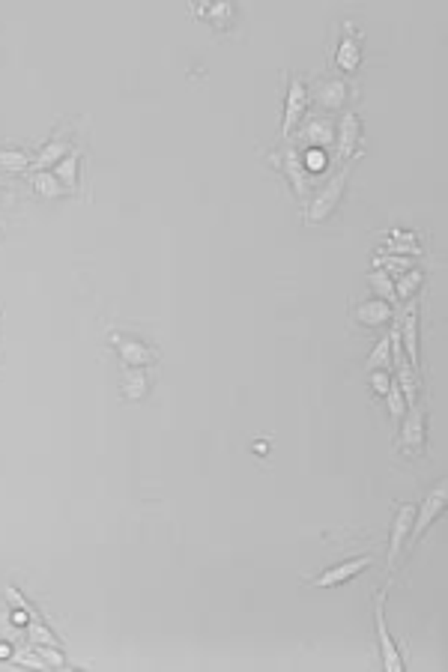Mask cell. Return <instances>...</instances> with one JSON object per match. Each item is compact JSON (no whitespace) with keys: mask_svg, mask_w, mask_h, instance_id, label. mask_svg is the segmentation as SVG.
<instances>
[{"mask_svg":"<svg viewBox=\"0 0 448 672\" xmlns=\"http://www.w3.org/2000/svg\"><path fill=\"white\" fill-rule=\"evenodd\" d=\"M305 108H308V90H305L302 78H293L290 81V93H287V108H284V126H281L284 135H290L293 128L299 126Z\"/></svg>","mask_w":448,"mask_h":672,"instance_id":"obj_7","label":"cell"},{"mask_svg":"<svg viewBox=\"0 0 448 672\" xmlns=\"http://www.w3.org/2000/svg\"><path fill=\"white\" fill-rule=\"evenodd\" d=\"M389 361H392V347H389V338H383L374 350H370V356H368L365 365H368V370H383Z\"/></svg>","mask_w":448,"mask_h":672,"instance_id":"obj_24","label":"cell"},{"mask_svg":"<svg viewBox=\"0 0 448 672\" xmlns=\"http://www.w3.org/2000/svg\"><path fill=\"white\" fill-rule=\"evenodd\" d=\"M27 631H30V640H33V645H57V640H54V636H51V631H48V627H42L39 622H33V625L27 627Z\"/></svg>","mask_w":448,"mask_h":672,"instance_id":"obj_27","label":"cell"},{"mask_svg":"<svg viewBox=\"0 0 448 672\" xmlns=\"http://www.w3.org/2000/svg\"><path fill=\"white\" fill-rule=\"evenodd\" d=\"M12 622H15V625H27V622H30V609H21V607H19V609L12 613Z\"/></svg>","mask_w":448,"mask_h":672,"instance_id":"obj_32","label":"cell"},{"mask_svg":"<svg viewBox=\"0 0 448 672\" xmlns=\"http://www.w3.org/2000/svg\"><path fill=\"white\" fill-rule=\"evenodd\" d=\"M374 622H377V640H380V651H383V667L389 672H401L403 669V658L394 645L389 627H385V616H383V594L377 598V613H374Z\"/></svg>","mask_w":448,"mask_h":672,"instance_id":"obj_5","label":"cell"},{"mask_svg":"<svg viewBox=\"0 0 448 672\" xmlns=\"http://www.w3.org/2000/svg\"><path fill=\"white\" fill-rule=\"evenodd\" d=\"M383 398H385V403H389L392 418H394V421H401V418H403V412H407V398H403L401 385H398V383H392V385H389V392H385Z\"/></svg>","mask_w":448,"mask_h":672,"instance_id":"obj_23","label":"cell"},{"mask_svg":"<svg viewBox=\"0 0 448 672\" xmlns=\"http://www.w3.org/2000/svg\"><path fill=\"white\" fill-rule=\"evenodd\" d=\"M344 99H347V84L344 81H323L320 87H317V105L332 111V108H341Z\"/></svg>","mask_w":448,"mask_h":672,"instance_id":"obj_12","label":"cell"},{"mask_svg":"<svg viewBox=\"0 0 448 672\" xmlns=\"http://www.w3.org/2000/svg\"><path fill=\"white\" fill-rule=\"evenodd\" d=\"M12 658L19 660V663H30V667H45V660L36 658L33 651H12Z\"/></svg>","mask_w":448,"mask_h":672,"instance_id":"obj_31","label":"cell"},{"mask_svg":"<svg viewBox=\"0 0 448 672\" xmlns=\"http://www.w3.org/2000/svg\"><path fill=\"white\" fill-rule=\"evenodd\" d=\"M412 517H416V505H401L398 514L392 520V535H389V571L398 565V559L403 553V544L410 538V529H412Z\"/></svg>","mask_w":448,"mask_h":672,"instance_id":"obj_3","label":"cell"},{"mask_svg":"<svg viewBox=\"0 0 448 672\" xmlns=\"http://www.w3.org/2000/svg\"><path fill=\"white\" fill-rule=\"evenodd\" d=\"M335 60H338V66L344 69V72H352V69H359V63H361L359 42H356V36L350 33V27H347V33H344V39H341V45H338V54H335Z\"/></svg>","mask_w":448,"mask_h":672,"instance_id":"obj_13","label":"cell"},{"mask_svg":"<svg viewBox=\"0 0 448 672\" xmlns=\"http://www.w3.org/2000/svg\"><path fill=\"white\" fill-rule=\"evenodd\" d=\"M356 320L365 326H383L392 320V305L383 302V299H368L356 308Z\"/></svg>","mask_w":448,"mask_h":672,"instance_id":"obj_10","label":"cell"},{"mask_svg":"<svg viewBox=\"0 0 448 672\" xmlns=\"http://www.w3.org/2000/svg\"><path fill=\"white\" fill-rule=\"evenodd\" d=\"M6 594H10V598H12V604H15V607H21V609H27V601H24V598H21V594H19V589H12V585H10V589H6Z\"/></svg>","mask_w":448,"mask_h":672,"instance_id":"obj_33","label":"cell"},{"mask_svg":"<svg viewBox=\"0 0 448 672\" xmlns=\"http://www.w3.org/2000/svg\"><path fill=\"white\" fill-rule=\"evenodd\" d=\"M401 448L403 451H418L425 448V410L416 403H410L403 412V427H401Z\"/></svg>","mask_w":448,"mask_h":672,"instance_id":"obj_4","label":"cell"},{"mask_svg":"<svg viewBox=\"0 0 448 672\" xmlns=\"http://www.w3.org/2000/svg\"><path fill=\"white\" fill-rule=\"evenodd\" d=\"M284 168H287L284 174L290 177V183H293V188H296V194H305V177H308V170L302 165V156H299L296 150H287V165H284Z\"/></svg>","mask_w":448,"mask_h":672,"instance_id":"obj_17","label":"cell"},{"mask_svg":"<svg viewBox=\"0 0 448 672\" xmlns=\"http://www.w3.org/2000/svg\"><path fill=\"white\" fill-rule=\"evenodd\" d=\"M344 186H347V170H338L329 183H326L320 192L314 194V201H311V206H308V221L311 224H317V221H323L326 215H329L335 206H338V201H341V194H344Z\"/></svg>","mask_w":448,"mask_h":672,"instance_id":"obj_2","label":"cell"},{"mask_svg":"<svg viewBox=\"0 0 448 672\" xmlns=\"http://www.w3.org/2000/svg\"><path fill=\"white\" fill-rule=\"evenodd\" d=\"M445 496H448V484H445V481H439V484L427 493L425 502L416 508V517H412V529H410V541H412V544H416V541L430 529V523H434L436 517L443 514Z\"/></svg>","mask_w":448,"mask_h":672,"instance_id":"obj_1","label":"cell"},{"mask_svg":"<svg viewBox=\"0 0 448 672\" xmlns=\"http://www.w3.org/2000/svg\"><path fill=\"white\" fill-rule=\"evenodd\" d=\"M421 281H425V275H421V269H410V272H403V278L394 284V296L398 299H407V296H412L418 287H421Z\"/></svg>","mask_w":448,"mask_h":672,"instance_id":"obj_21","label":"cell"},{"mask_svg":"<svg viewBox=\"0 0 448 672\" xmlns=\"http://www.w3.org/2000/svg\"><path fill=\"white\" fill-rule=\"evenodd\" d=\"M370 565H374V559H370V556L347 559V562H341V565L329 568V571H323V574L314 580V585H320V589H329V585H341V583H347L350 576H359V574L365 571V568H370Z\"/></svg>","mask_w":448,"mask_h":672,"instance_id":"obj_6","label":"cell"},{"mask_svg":"<svg viewBox=\"0 0 448 672\" xmlns=\"http://www.w3.org/2000/svg\"><path fill=\"white\" fill-rule=\"evenodd\" d=\"M392 385V377L385 374V370H370V389H374L377 394H385Z\"/></svg>","mask_w":448,"mask_h":672,"instance_id":"obj_29","label":"cell"},{"mask_svg":"<svg viewBox=\"0 0 448 672\" xmlns=\"http://www.w3.org/2000/svg\"><path fill=\"white\" fill-rule=\"evenodd\" d=\"M111 344L117 347V352L123 356L126 365H132V368H144V365H150V361H153V350H150V347H144V344H141V341H135V338H123V335H114V338H111Z\"/></svg>","mask_w":448,"mask_h":672,"instance_id":"obj_9","label":"cell"},{"mask_svg":"<svg viewBox=\"0 0 448 672\" xmlns=\"http://www.w3.org/2000/svg\"><path fill=\"white\" fill-rule=\"evenodd\" d=\"M368 281H370V287H374V293H377V299H383V302H394V284H392V278L385 275L383 269H377V272H370L368 275Z\"/></svg>","mask_w":448,"mask_h":672,"instance_id":"obj_19","label":"cell"},{"mask_svg":"<svg viewBox=\"0 0 448 672\" xmlns=\"http://www.w3.org/2000/svg\"><path fill=\"white\" fill-rule=\"evenodd\" d=\"M123 392H126V398H132V401L146 394V377H144L141 368H128L123 374Z\"/></svg>","mask_w":448,"mask_h":672,"instance_id":"obj_18","label":"cell"},{"mask_svg":"<svg viewBox=\"0 0 448 672\" xmlns=\"http://www.w3.org/2000/svg\"><path fill=\"white\" fill-rule=\"evenodd\" d=\"M326 161H329V159H326V150H317V146H311V150L302 156V165H305L308 174H320V170L326 168Z\"/></svg>","mask_w":448,"mask_h":672,"instance_id":"obj_26","label":"cell"},{"mask_svg":"<svg viewBox=\"0 0 448 672\" xmlns=\"http://www.w3.org/2000/svg\"><path fill=\"white\" fill-rule=\"evenodd\" d=\"M24 165H27V153H21V150H0V168L21 170Z\"/></svg>","mask_w":448,"mask_h":672,"instance_id":"obj_25","label":"cell"},{"mask_svg":"<svg viewBox=\"0 0 448 672\" xmlns=\"http://www.w3.org/2000/svg\"><path fill=\"white\" fill-rule=\"evenodd\" d=\"M359 146V117L356 114H344L341 120V132H338V156L350 159Z\"/></svg>","mask_w":448,"mask_h":672,"instance_id":"obj_11","label":"cell"},{"mask_svg":"<svg viewBox=\"0 0 448 672\" xmlns=\"http://www.w3.org/2000/svg\"><path fill=\"white\" fill-rule=\"evenodd\" d=\"M33 188H36L42 197H60V179L51 174V170H36V177H33Z\"/></svg>","mask_w":448,"mask_h":672,"instance_id":"obj_20","label":"cell"},{"mask_svg":"<svg viewBox=\"0 0 448 672\" xmlns=\"http://www.w3.org/2000/svg\"><path fill=\"white\" fill-rule=\"evenodd\" d=\"M398 385H401L403 398H407V407L418 401V377H416V368L407 365V361L398 365Z\"/></svg>","mask_w":448,"mask_h":672,"instance_id":"obj_16","label":"cell"},{"mask_svg":"<svg viewBox=\"0 0 448 672\" xmlns=\"http://www.w3.org/2000/svg\"><path fill=\"white\" fill-rule=\"evenodd\" d=\"M383 263H389L392 269H401V272L412 269V260H410V257H401V254H383L380 260H377V266H383Z\"/></svg>","mask_w":448,"mask_h":672,"instance_id":"obj_28","label":"cell"},{"mask_svg":"<svg viewBox=\"0 0 448 672\" xmlns=\"http://www.w3.org/2000/svg\"><path fill=\"white\" fill-rule=\"evenodd\" d=\"M6 658H12V649H10V642H0V660H6Z\"/></svg>","mask_w":448,"mask_h":672,"instance_id":"obj_34","label":"cell"},{"mask_svg":"<svg viewBox=\"0 0 448 672\" xmlns=\"http://www.w3.org/2000/svg\"><path fill=\"white\" fill-rule=\"evenodd\" d=\"M42 654V660L51 663V667H63V654L57 651V645H42V649H36Z\"/></svg>","mask_w":448,"mask_h":672,"instance_id":"obj_30","label":"cell"},{"mask_svg":"<svg viewBox=\"0 0 448 672\" xmlns=\"http://www.w3.org/2000/svg\"><path fill=\"white\" fill-rule=\"evenodd\" d=\"M299 137H302L305 144L317 146V150H326V146L335 144V123L326 117H311L302 123V128H299Z\"/></svg>","mask_w":448,"mask_h":672,"instance_id":"obj_8","label":"cell"},{"mask_svg":"<svg viewBox=\"0 0 448 672\" xmlns=\"http://www.w3.org/2000/svg\"><path fill=\"white\" fill-rule=\"evenodd\" d=\"M63 156H69V141H66V135H57L54 141H51V144L45 146V150L39 153L36 168H39V170H45L48 165H57V161L63 159Z\"/></svg>","mask_w":448,"mask_h":672,"instance_id":"obj_15","label":"cell"},{"mask_svg":"<svg viewBox=\"0 0 448 672\" xmlns=\"http://www.w3.org/2000/svg\"><path fill=\"white\" fill-rule=\"evenodd\" d=\"M54 177L60 183H75V177H78V153H69V156L60 159L54 165Z\"/></svg>","mask_w":448,"mask_h":672,"instance_id":"obj_22","label":"cell"},{"mask_svg":"<svg viewBox=\"0 0 448 672\" xmlns=\"http://www.w3.org/2000/svg\"><path fill=\"white\" fill-rule=\"evenodd\" d=\"M401 344H407V352H410V365L418 368V314L407 311V320L401 326Z\"/></svg>","mask_w":448,"mask_h":672,"instance_id":"obj_14","label":"cell"}]
</instances>
